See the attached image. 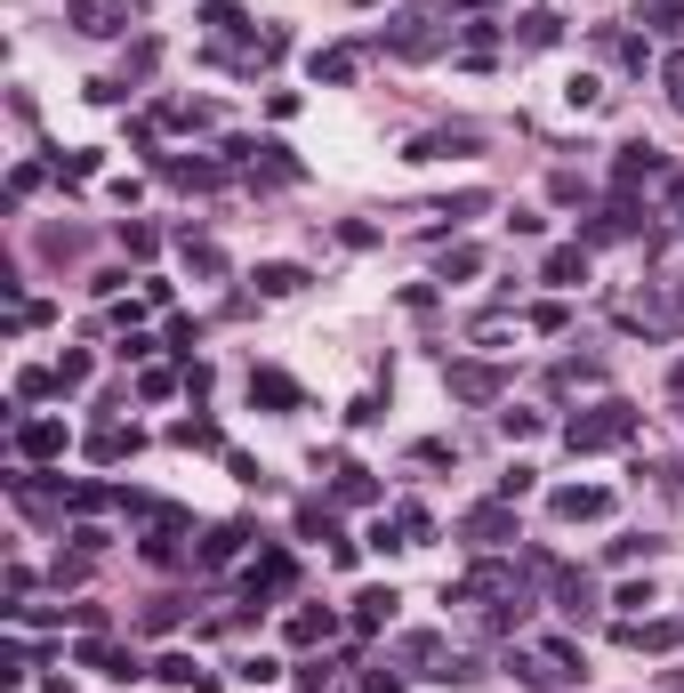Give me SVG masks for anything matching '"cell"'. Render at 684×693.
Returning a JSON list of instances; mask_svg holds the SVG:
<instances>
[{
  "label": "cell",
  "instance_id": "cell-45",
  "mask_svg": "<svg viewBox=\"0 0 684 693\" xmlns=\"http://www.w3.org/2000/svg\"><path fill=\"white\" fill-rule=\"evenodd\" d=\"M645 25L652 33H684V9H676V0H660V9H645Z\"/></svg>",
  "mask_w": 684,
  "mask_h": 693
},
{
  "label": "cell",
  "instance_id": "cell-32",
  "mask_svg": "<svg viewBox=\"0 0 684 693\" xmlns=\"http://www.w3.org/2000/svg\"><path fill=\"white\" fill-rule=\"evenodd\" d=\"M564 106H572V113L604 106V81H596V73H572V81H564Z\"/></svg>",
  "mask_w": 684,
  "mask_h": 693
},
{
  "label": "cell",
  "instance_id": "cell-44",
  "mask_svg": "<svg viewBox=\"0 0 684 693\" xmlns=\"http://www.w3.org/2000/svg\"><path fill=\"white\" fill-rule=\"evenodd\" d=\"M242 678H251V685H274L282 661H274V654H251V661H242Z\"/></svg>",
  "mask_w": 684,
  "mask_h": 693
},
{
  "label": "cell",
  "instance_id": "cell-11",
  "mask_svg": "<svg viewBox=\"0 0 684 693\" xmlns=\"http://www.w3.org/2000/svg\"><path fill=\"white\" fill-rule=\"evenodd\" d=\"M620 645H636V654H676L684 621H620Z\"/></svg>",
  "mask_w": 684,
  "mask_h": 693
},
{
  "label": "cell",
  "instance_id": "cell-38",
  "mask_svg": "<svg viewBox=\"0 0 684 693\" xmlns=\"http://www.w3.org/2000/svg\"><path fill=\"white\" fill-rule=\"evenodd\" d=\"M25 678H33V661H25V645H9V654H0V685H9V693H16V685H25Z\"/></svg>",
  "mask_w": 684,
  "mask_h": 693
},
{
  "label": "cell",
  "instance_id": "cell-3",
  "mask_svg": "<svg viewBox=\"0 0 684 693\" xmlns=\"http://www.w3.org/2000/svg\"><path fill=\"white\" fill-rule=\"evenodd\" d=\"M395 661H403V669H419V678H443V685H467V678H484L475 661L443 654V637H427V629H411V637L395 645Z\"/></svg>",
  "mask_w": 684,
  "mask_h": 693
},
{
  "label": "cell",
  "instance_id": "cell-25",
  "mask_svg": "<svg viewBox=\"0 0 684 693\" xmlns=\"http://www.w3.org/2000/svg\"><path fill=\"white\" fill-rule=\"evenodd\" d=\"M282 637H290V645H322V637H330V613H315V605H298V613L282 621Z\"/></svg>",
  "mask_w": 684,
  "mask_h": 693
},
{
  "label": "cell",
  "instance_id": "cell-16",
  "mask_svg": "<svg viewBox=\"0 0 684 693\" xmlns=\"http://www.w3.org/2000/svg\"><path fill=\"white\" fill-rule=\"evenodd\" d=\"M612 178H620V194H636V186H645V178H660V146H620Z\"/></svg>",
  "mask_w": 684,
  "mask_h": 693
},
{
  "label": "cell",
  "instance_id": "cell-22",
  "mask_svg": "<svg viewBox=\"0 0 684 693\" xmlns=\"http://www.w3.org/2000/svg\"><path fill=\"white\" fill-rule=\"evenodd\" d=\"M387 493H379V476L370 467H339V508H379Z\"/></svg>",
  "mask_w": 684,
  "mask_h": 693
},
{
  "label": "cell",
  "instance_id": "cell-7",
  "mask_svg": "<svg viewBox=\"0 0 684 693\" xmlns=\"http://www.w3.org/2000/svg\"><path fill=\"white\" fill-rule=\"evenodd\" d=\"M65 25H73L81 40H113L121 25H130V0H73Z\"/></svg>",
  "mask_w": 684,
  "mask_h": 693
},
{
  "label": "cell",
  "instance_id": "cell-48",
  "mask_svg": "<svg viewBox=\"0 0 684 693\" xmlns=\"http://www.w3.org/2000/svg\"><path fill=\"white\" fill-rule=\"evenodd\" d=\"M548 194H555V202H588V186H579L572 170H555V178H548Z\"/></svg>",
  "mask_w": 684,
  "mask_h": 693
},
{
  "label": "cell",
  "instance_id": "cell-46",
  "mask_svg": "<svg viewBox=\"0 0 684 693\" xmlns=\"http://www.w3.org/2000/svg\"><path fill=\"white\" fill-rule=\"evenodd\" d=\"M612 605H620V613H628V621H636V613H645V605H652V588H645V581H628V588H620V597H612Z\"/></svg>",
  "mask_w": 684,
  "mask_h": 693
},
{
  "label": "cell",
  "instance_id": "cell-24",
  "mask_svg": "<svg viewBox=\"0 0 684 693\" xmlns=\"http://www.w3.org/2000/svg\"><path fill=\"white\" fill-rule=\"evenodd\" d=\"M170 443H178V452H218L225 436H218V420H178V427H170Z\"/></svg>",
  "mask_w": 684,
  "mask_h": 693
},
{
  "label": "cell",
  "instance_id": "cell-8",
  "mask_svg": "<svg viewBox=\"0 0 684 693\" xmlns=\"http://www.w3.org/2000/svg\"><path fill=\"white\" fill-rule=\"evenodd\" d=\"M540 282H555V291H579V282H588V242H555V251L540 258Z\"/></svg>",
  "mask_w": 684,
  "mask_h": 693
},
{
  "label": "cell",
  "instance_id": "cell-10",
  "mask_svg": "<svg viewBox=\"0 0 684 693\" xmlns=\"http://www.w3.org/2000/svg\"><path fill=\"white\" fill-rule=\"evenodd\" d=\"M427 533H435L427 508H395V524H379V533H370V548H427Z\"/></svg>",
  "mask_w": 684,
  "mask_h": 693
},
{
  "label": "cell",
  "instance_id": "cell-36",
  "mask_svg": "<svg viewBox=\"0 0 684 693\" xmlns=\"http://www.w3.org/2000/svg\"><path fill=\"white\" fill-rule=\"evenodd\" d=\"M16 396H25V403H40V396H57V372H40V363H33V372H16Z\"/></svg>",
  "mask_w": 684,
  "mask_h": 693
},
{
  "label": "cell",
  "instance_id": "cell-53",
  "mask_svg": "<svg viewBox=\"0 0 684 693\" xmlns=\"http://www.w3.org/2000/svg\"><path fill=\"white\" fill-rule=\"evenodd\" d=\"M451 9H491V0H451Z\"/></svg>",
  "mask_w": 684,
  "mask_h": 693
},
{
  "label": "cell",
  "instance_id": "cell-2",
  "mask_svg": "<svg viewBox=\"0 0 684 693\" xmlns=\"http://www.w3.org/2000/svg\"><path fill=\"white\" fill-rule=\"evenodd\" d=\"M451 40V25H443V9H395V25L379 33V49L387 57H411V65H427L435 49Z\"/></svg>",
  "mask_w": 684,
  "mask_h": 693
},
{
  "label": "cell",
  "instance_id": "cell-1",
  "mask_svg": "<svg viewBox=\"0 0 684 693\" xmlns=\"http://www.w3.org/2000/svg\"><path fill=\"white\" fill-rule=\"evenodd\" d=\"M636 427H645V412H636V403H620V396H604V403H588V412L564 420V443L588 460V452H620Z\"/></svg>",
  "mask_w": 684,
  "mask_h": 693
},
{
  "label": "cell",
  "instance_id": "cell-26",
  "mask_svg": "<svg viewBox=\"0 0 684 693\" xmlns=\"http://www.w3.org/2000/svg\"><path fill=\"white\" fill-rule=\"evenodd\" d=\"M628 234H636V210H628V202H612L604 218H588V242H628Z\"/></svg>",
  "mask_w": 684,
  "mask_h": 693
},
{
  "label": "cell",
  "instance_id": "cell-15",
  "mask_svg": "<svg viewBox=\"0 0 684 693\" xmlns=\"http://www.w3.org/2000/svg\"><path fill=\"white\" fill-rule=\"evenodd\" d=\"M242 548H251V524H218V533L201 540V557H194V564H201V573H218V564H234Z\"/></svg>",
  "mask_w": 684,
  "mask_h": 693
},
{
  "label": "cell",
  "instance_id": "cell-41",
  "mask_svg": "<svg viewBox=\"0 0 684 693\" xmlns=\"http://www.w3.org/2000/svg\"><path fill=\"white\" fill-rule=\"evenodd\" d=\"M121 251H130V258H154L161 234H154V227H121Z\"/></svg>",
  "mask_w": 684,
  "mask_h": 693
},
{
  "label": "cell",
  "instance_id": "cell-17",
  "mask_svg": "<svg viewBox=\"0 0 684 693\" xmlns=\"http://www.w3.org/2000/svg\"><path fill=\"white\" fill-rule=\"evenodd\" d=\"M137 443H145L137 427H121V420H106V427H97V436H89V460H97V467H113V460H130Z\"/></svg>",
  "mask_w": 684,
  "mask_h": 693
},
{
  "label": "cell",
  "instance_id": "cell-18",
  "mask_svg": "<svg viewBox=\"0 0 684 693\" xmlns=\"http://www.w3.org/2000/svg\"><path fill=\"white\" fill-rule=\"evenodd\" d=\"M251 403H266V412H298V379L290 372H251Z\"/></svg>",
  "mask_w": 684,
  "mask_h": 693
},
{
  "label": "cell",
  "instance_id": "cell-5",
  "mask_svg": "<svg viewBox=\"0 0 684 693\" xmlns=\"http://www.w3.org/2000/svg\"><path fill=\"white\" fill-rule=\"evenodd\" d=\"M443 387H451L460 403H500L508 372H500V363H443Z\"/></svg>",
  "mask_w": 684,
  "mask_h": 693
},
{
  "label": "cell",
  "instance_id": "cell-19",
  "mask_svg": "<svg viewBox=\"0 0 684 693\" xmlns=\"http://www.w3.org/2000/svg\"><path fill=\"white\" fill-rule=\"evenodd\" d=\"M443 154H475V130H427V137H411V154L403 161H443Z\"/></svg>",
  "mask_w": 684,
  "mask_h": 693
},
{
  "label": "cell",
  "instance_id": "cell-29",
  "mask_svg": "<svg viewBox=\"0 0 684 693\" xmlns=\"http://www.w3.org/2000/svg\"><path fill=\"white\" fill-rule=\"evenodd\" d=\"M89 379H97V363H89V355H81V346H73V355L57 363V396H81V387H89Z\"/></svg>",
  "mask_w": 684,
  "mask_h": 693
},
{
  "label": "cell",
  "instance_id": "cell-27",
  "mask_svg": "<svg viewBox=\"0 0 684 693\" xmlns=\"http://www.w3.org/2000/svg\"><path fill=\"white\" fill-rule=\"evenodd\" d=\"M154 678H161V685H185V693H194L201 678H210V669H194V654H161V661H154Z\"/></svg>",
  "mask_w": 684,
  "mask_h": 693
},
{
  "label": "cell",
  "instance_id": "cell-12",
  "mask_svg": "<svg viewBox=\"0 0 684 693\" xmlns=\"http://www.w3.org/2000/svg\"><path fill=\"white\" fill-rule=\"evenodd\" d=\"M73 661H81V669H106V678H121V685L137 678V654H121V645H106V637H81Z\"/></svg>",
  "mask_w": 684,
  "mask_h": 693
},
{
  "label": "cell",
  "instance_id": "cell-51",
  "mask_svg": "<svg viewBox=\"0 0 684 693\" xmlns=\"http://www.w3.org/2000/svg\"><path fill=\"white\" fill-rule=\"evenodd\" d=\"M660 81H669V97H676V113H684V57H669V65H660Z\"/></svg>",
  "mask_w": 684,
  "mask_h": 693
},
{
  "label": "cell",
  "instance_id": "cell-49",
  "mask_svg": "<svg viewBox=\"0 0 684 693\" xmlns=\"http://www.w3.org/2000/svg\"><path fill=\"white\" fill-rule=\"evenodd\" d=\"M178 613H185L178 597H154V613H145V629H178Z\"/></svg>",
  "mask_w": 684,
  "mask_h": 693
},
{
  "label": "cell",
  "instance_id": "cell-23",
  "mask_svg": "<svg viewBox=\"0 0 684 693\" xmlns=\"http://www.w3.org/2000/svg\"><path fill=\"white\" fill-rule=\"evenodd\" d=\"M395 588H363V597H355V629H387V621H395Z\"/></svg>",
  "mask_w": 684,
  "mask_h": 693
},
{
  "label": "cell",
  "instance_id": "cell-43",
  "mask_svg": "<svg viewBox=\"0 0 684 693\" xmlns=\"http://www.w3.org/2000/svg\"><path fill=\"white\" fill-rule=\"evenodd\" d=\"M154 57H161L154 40H137V49H130V65H121V81H145V73H154Z\"/></svg>",
  "mask_w": 684,
  "mask_h": 693
},
{
  "label": "cell",
  "instance_id": "cell-35",
  "mask_svg": "<svg viewBox=\"0 0 684 693\" xmlns=\"http://www.w3.org/2000/svg\"><path fill=\"white\" fill-rule=\"evenodd\" d=\"M201 25H210V33H242V9H234V0H201Z\"/></svg>",
  "mask_w": 684,
  "mask_h": 693
},
{
  "label": "cell",
  "instance_id": "cell-55",
  "mask_svg": "<svg viewBox=\"0 0 684 693\" xmlns=\"http://www.w3.org/2000/svg\"><path fill=\"white\" fill-rule=\"evenodd\" d=\"M355 9H370V0H355Z\"/></svg>",
  "mask_w": 684,
  "mask_h": 693
},
{
  "label": "cell",
  "instance_id": "cell-9",
  "mask_svg": "<svg viewBox=\"0 0 684 693\" xmlns=\"http://www.w3.org/2000/svg\"><path fill=\"white\" fill-rule=\"evenodd\" d=\"M290 581H298V564H290V548H266V557L251 564V605H266V597H282Z\"/></svg>",
  "mask_w": 684,
  "mask_h": 693
},
{
  "label": "cell",
  "instance_id": "cell-21",
  "mask_svg": "<svg viewBox=\"0 0 684 693\" xmlns=\"http://www.w3.org/2000/svg\"><path fill=\"white\" fill-rule=\"evenodd\" d=\"M258 291H266V299H298V291H306V267H290V258H266V267H258Z\"/></svg>",
  "mask_w": 684,
  "mask_h": 693
},
{
  "label": "cell",
  "instance_id": "cell-13",
  "mask_svg": "<svg viewBox=\"0 0 684 693\" xmlns=\"http://www.w3.org/2000/svg\"><path fill=\"white\" fill-rule=\"evenodd\" d=\"M16 452L25 460H65V420H25L16 427Z\"/></svg>",
  "mask_w": 684,
  "mask_h": 693
},
{
  "label": "cell",
  "instance_id": "cell-34",
  "mask_svg": "<svg viewBox=\"0 0 684 693\" xmlns=\"http://www.w3.org/2000/svg\"><path fill=\"white\" fill-rule=\"evenodd\" d=\"M548 387H555V396H572V387H596V363H555Z\"/></svg>",
  "mask_w": 684,
  "mask_h": 693
},
{
  "label": "cell",
  "instance_id": "cell-50",
  "mask_svg": "<svg viewBox=\"0 0 684 693\" xmlns=\"http://www.w3.org/2000/svg\"><path fill=\"white\" fill-rule=\"evenodd\" d=\"M330 685V661H298V693H322Z\"/></svg>",
  "mask_w": 684,
  "mask_h": 693
},
{
  "label": "cell",
  "instance_id": "cell-37",
  "mask_svg": "<svg viewBox=\"0 0 684 693\" xmlns=\"http://www.w3.org/2000/svg\"><path fill=\"white\" fill-rule=\"evenodd\" d=\"M500 436L508 443H532V436H540V412H500Z\"/></svg>",
  "mask_w": 684,
  "mask_h": 693
},
{
  "label": "cell",
  "instance_id": "cell-30",
  "mask_svg": "<svg viewBox=\"0 0 684 693\" xmlns=\"http://www.w3.org/2000/svg\"><path fill=\"white\" fill-rule=\"evenodd\" d=\"M467 275H484V251H475V242H451L443 251V282H467Z\"/></svg>",
  "mask_w": 684,
  "mask_h": 693
},
{
  "label": "cell",
  "instance_id": "cell-6",
  "mask_svg": "<svg viewBox=\"0 0 684 693\" xmlns=\"http://www.w3.org/2000/svg\"><path fill=\"white\" fill-rule=\"evenodd\" d=\"M460 540H475V548L515 540V500H484V508H467V516H460Z\"/></svg>",
  "mask_w": 684,
  "mask_h": 693
},
{
  "label": "cell",
  "instance_id": "cell-54",
  "mask_svg": "<svg viewBox=\"0 0 684 693\" xmlns=\"http://www.w3.org/2000/svg\"><path fill=\"white\" fill-rule=\"evenodd\" d=\"M669 693H684V678H676V685H669Z\"/></svg>",
  "mask_w": 684,
  "mask_h": 693
},
{
  "label": "cell",
  "instance_id": "cell-47",
  "mask_svg": "<svg viewBox=\"0 0 684 693\" xmlns=\"http://www.w3.org/2000/svg\"><path fill=\"white\" fill-rule=\"evenodd\" d=\"M40 186V161H16V178H9V202H25Z\"/></svg>",
  "mask_w": 684,
  "mask_h": 693
},
{
  "label": "cell",
  "instance_id": "cell-42",
  "mask_svg": "<svg viewBox=\"0 0 684 693\" xmlns=\"http://www.w3.org/2000/svg\"><path fill=\"white\" fill-rule=\"evenodd\" d=\"M532 476H540V467H524V460H515L508 476H500V500H524V493H532Z\"/></svg>",
  "mask_w": 684,
  "mask_h": 693
},
{
  "label": "cell",
  "instance_id": "cell-31",
  "mask_svg": "<svg viewBox=\"0 0 684 693\" xmlns=\"http://www.w3.org/2000/svg\"><path fill=\"white\" fill-rule=\"evenodd\" d=\"M315 81H330V89L355 81V49H315Z\"/></svg>",
  "mask_w": 684,
  "mask_h": 693
},
{
  "label": "cell",
  "instance_id": "cell-40",
  "mask_svg": "<svg viewBox=\"0 0 684 693\" xmlns=\"http://www.w3.org/2000/svg\"><path fill=\"white\" fill-rule=\"evenodd\" d=\"M137 396H145V403H161V396H178V372H161V363H154V372H145V379H137Z\"/></svg>",
  "mask_w": 684,
  "mask_h": 693
},
{
  "label": "cell",
  "instance_id": "cell-20",
  "mask_svg": "<svg viewBox=\"0 0 684 693\" xmlns=\"http://www.w3.org/2000/svg\"><path fill=\"white\" fill-rule=\"evenodd\" d=\"M555 605H564L572 621H579V613H596V581H588V573H564V564H555Z\"/></svg>",
  "mask_w": 684,
  "mask_h": 693
},
{
  "label": "cell",
  "instance_id": "cell-14",
  "mask_svg": "<svg viewBox=\"0 0 684 693\" xmlns=\"http://www.w3.org/2000/svg\"><path fill=\"white\" fill-rule=\"evenodd\" d=\"M555 40H564V16L555 9H524L515 16V49H555Z\"/></svg>",
  "mask_w": 684,
  "mask_h": 693
},
{
  "label": "cell",
  "instance_id": "cell-52",
  "mask_svg": "<svg viewBox=\"0 0 684 693\" xmlns=\"http://www.w3.org/2000/svg\"><path fill=\"white\" fill-rule=\"evenodd\" d=\"M669 387H676V396H684V355H676V363H669Z\"/></svg>",
  "mask_w": 684,
  "mask_h": 693
},
{
  "label": "cell",
  "instance_id": "cell-28",
  "mask_svg": "<svg viewBox=\"0 0 684 693\" xmlns=\"http://www.w3.org/2000/svg\"><path fill=\"white\" fill-rule=\"evenodd\" d=\"M161 178H170V186H218V170H210V161H185V154L161 161Z\"/></svg>",
  "mask_w": 684,
  "mask_h": 693
},
{
  "label": "cell",
  "instance_id": "cell-33",
  "mask_svg": "<svg viewBox=\"0 0 684 693\" xmlns=\"http://www.w3.org/2000/svg\"><path fill=\"white\" fill-rule=\"evenodd\" d=\"M298 533H306V540H330V548H339V516H330V508H315V500H306V508H298Z\"/></svg>",
  "mask_w": 684,
  "mask_h": 693
},
{
  "label": "cell",
  "instance_id": "cell-4",
  "mask_svg": "<svg viewBox=\"0 0 684 693\" xmlns=\"http://www.w3.org/2000/svg\"><path fill=\"white\" fill-rule=\"evenodd\" d=\"M548 508H555V524H604L612 516V493H604V484H555Z\"/></svg>",
  "mask_w": 684,
  "mask_h": 693
},
{
  "label": "cell",
  "instance_id": "cell-39",
  "mask_svg": "<svg viewBox=\"0 0 684 693\" xmlns=\"http://www.w3.org/2000/svg\"><path fill=\"white\" fill-rule=\"evenodd\" d=\"M57 178H65V186H89V178H97V154H65V161H57Z\"/></svg>",
  "mask_w": 684,
  "mask_h": 693
}]
</instances>
